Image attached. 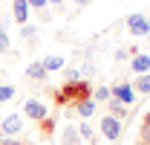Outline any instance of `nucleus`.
<instances>
[{"instance_id":"obj_4","label":"nucleus","mask_w":150,"mask_h":145,"mask_svg":"<svg viewBox=\"0 0 150 145\" xmlns=\"http://www.w3.org/2000/svg\"><path fill=\"white\" fill-rule=\"evenodd\" d=\"M23 113H26L29 119H35V122H43V119H46V105H43L40 99H26V102H23Z\"/></svg>"},{"instance_id":"obj_8","label":"nucleus","mask_w":150,"mask_h":145,"mask_svg":"<svg viewBox=\"0 0 150 145\" xmlns=\"http://www.w3.org/2000/svg\"><path fill=\"white\" fill-rule=\"evenodd\" d=\"M130 70L136 72V75H144V72H150V55L136 52V58L130 61Z\"/></svg>"},{"instance_id":"obj_14","label":"nucleus","mask_w":150,"mask_h":145,"mask_svg":"<svg viewBox=\"0 0 150 145\" xmlns=\"http://www.w3.org/2000/svg\"><path fill=\"white\" fill-rule=\"evenodd\" d=\"M133 90L150 96V72H144V75H136V81H133Z\"/></svg>"},{"instance_id":"obj_5","label":"nucleus","mask_w":150,"mask_h":145,"mask_svg":"<svg viewBox=\"0 0 150 145\" xmlns=\"http://www.w3.org/2000/svg\"><path fill=\"white\" fill-rule=\"evenodd\" d=\"M112 99H118V102H124V105L130 108L133 102H136V90H133V84H127V81L112 84Z\"/></svg>"},{"instance_id":"obj_23","label":"nucleus","mask_w":150,"mask_h":145,"mask_svg":"<svg viewBox=\"0 0 150 145\" xmlns=\"http://www.w3.org/2000/svg\"><path fill=\"white\" fill-rule=\"evenodd\" d=\"M0 145H26V142H20V139H12V136H3V139H0Z\"/></svg>"},{"instance_id":"obj_24","label":"nucleus","mask_w":150,"mask_h":145,"mask_svg":"<svg viewBox=\"0 0 150 145\" xmlns=\"http://www.w3.org/2000/svg\"><path fill=\"white\" fill-rule=\"evenodd\" d=\"M142 142L150 145V128H144V125H142Z\"/></svg>"},{"instance_id":"obj_25","label":"nucleus","mask_w":150,"mask_h":145,"mask_svg":"<svg viewBox=\"0 0 150 145\" xmlns=\"http://www.w3.org/2000/svg\"><path fill=\"white\" fill-rule=\"evenodd\" d=\"M90 3H93V0H75V6H78V9H87Z\"/></svg>"},{"instance_id":"obj_18","label":"nucleus","mask_w":150,"mask_h":145,"mask_svg":"<svg viewBox=\"0 0 150 145\" xmlns=\"http://www.w3.org/2000/svg\"><path fill=\"white\" fill-rule=\"evenodd\" d=\"M64 81H67V84H72V81H81V72L75 70V67H69V70H64Z\"/></svg>"},{"instance_id":"obj_16","label":"nucleus","mask_w":150,"mask_h":145,"mask_svg":"<svg viewBox=\"0 0 150 145\" xmlns=\"http://www.w3.org/2000/svg\"><path fill=\"white\" fill-rule=\"evenodd\" d=\"M15 84H0V105H3V102H12V99H15Z\"/></svg>"},{"instance_id":"obj_21","label":"nucleus","mask_w":150,"mask_h":145,"mask_svg":"<svg viewBox=\"0 0 150 145\" xmlns=\"http://www.w3.org/2000/svg\"><path fill=\"white\" fill-rule=\"evenodd\" d=\"M78 134H81V139H93V128L90 125H78Z\"/></svg>"},{"instance_id":"obj_9","label":"nucleus","mask_w":150,"mask_h":145,"mask_svg":"<svg viewBox=\"0 0 150 145\" xmlns=\"http://www.w3.org/2000/svg\"><path fill=\"white\" fill-rule=\"evenodd\" d=\"M46 75H49V72L43 70L40 61H32V64L26 67V78H29V81H46Z\"/></svg>"},{"instance_id":"obj_17","label":"nucleus","mask_w":150,"mask_h":145,"mask_svg":"<svg viewBox=\"0 0 150 145\" xmlns=\"http://www.w3.org/2000/svg\"><path fill=\"white\" fill-rule=\"evenodd\" d=\"M35 32H38V26H29V23H23V26H20V38H23V41H32Z\"/></svg>"},{"instance_id":"obj_10","label":"nucleus","mask_w":150,"mask_h":145,"mask_svg":"<svg viewBox=\"0 0 150 145\" xmlns=\"http://www.w3.org/2000/svg\"><path fill=\"white\" fill-rule=\"evenodd\" d=\"M81 142V134H78V125H67L64 134H61V145H78Z\"/></svg>"},{"instance_id":"obj_27","label":"nucleus","mask_w":150,"mask_h":145,"mask_svg":"<svg viewBox=\"0 0 150 145\" xmlns=\"http://www.w3.org/2000/svg\"><path fill=\"white\" fill-rule=\"evenodd\" d=\"M46 3H49V6H61L64 0H46Z\"/></svg>"},{"instance_id":"obj_13","label":"nucleus","mask_w":150,"mask_h":145,"mask_svg":"<svg viewBox=\"0 0 150 145\" xmlns=\"http://www.w3.org/2000/svg\"><path fill=\"white\" fill-rule=\"evenodd\" d=\"M107 105H110V116H115V119H127V113H130V108H127L124 102H118V99H110Z\"/></svg>"},{"instance_id":"obj_12","label":"nucleus","mask_w":150,"mask_h":145,"mask_svg":"<svg viewBox=\"0 0 150 145\" xmlns=\"http://www.w3.org/2000/svg\"><path fill=\"white\" fill-rule=\"evenodd\" d=\"M95 108H98V105H95L93 99H84V102H78V105H75V113H78L81 119H90V116L95 113Z\"/></svg>"},{"instance_id":"obj_22","label":"nucleus","mask_w":150,"mask_h":145,"mask_svg":"<svg viewBox=\"0 0 150 145\" xmlns=\"http://www.w3.org/2000/svg\"><path fill=\"white\" fill-rule=\"evenodd\" d=\"M52 125H55V119H49V116H46V119H43V128H40V131H43V134H52Z\"/></svg>"},{"instance_id":"obj_6","label":"nucleus","mask_w":150,"mask_h":145,"mask_svg":"<svg viewBox=\"0 0 150 145\" xmlns=\"http://www.w3.org/2000/svg\"><path fill=\"white\" fill-rule=\"evenodd\" d=\"M20 128H23V116L20 113H12V116H6L0 122V134L3 136H15V134H20Z\"/></svg>"},{"instance_id":"obj_11","label":"nucleus","mask_w":150,"mask_h":145,"mask_svg":"<svg viewBox=\"0 0 150 145\" xmlns=\"http://www.w3.org/2000/svg\"><path fill=\"white\" fill-rule=\"evenodd\" d=\"M40 64H43V70H46V72H55V70H61V67L67 64V58H64V55H46Z\"/></svg>"},{"instance_id":"obj_1","label":"nucleus","mask_w":150,"mask_h":145,"mask_svg":"<svg viewBox=\"0 0 150 145\" xmlns=\"http://www.w3.org/2000/svg\"><path fill=\"white\" fill-rule=\"evenodd\" d=\"M84 99H93V90L87 81H72V84H64L61 90L55 93V102L58 105H67V102H84Z\"/></svg>"},{"instance_id":"obj_15","label":"nucleus","mask_w":150,"mask_h":145,"mask_svg":"<svg viewBox=\"0 0 150 145\" xmlns=\"http://www.w3.org/2000/svg\"><path fill=\"white\" fill-rule=\"evenodd\" d=\"M110 99H112V87H104V84L93 93V102H95V105H98V102H110Z\"/></svg>"},{"instance_id":"obj_7","label":"nucleus","mask_w":150,"mask_h":145,"mask_svg":"<svg viewBox=\"0 0 150 145\" xmlns=\"http://www.w3.org/2000/svg\"><path fill=\"white\" fill-rule=\"evenodd\" d=\"M12 20L20 23V26L29 20V3L26 0H12Z\"/></svg>"},{"instance_id":"obj_20","label":"nucleus","mask_w":150,"mask_h":145,"mask_svg":"<svg viewBox=\"0 0 150 145\" xmlns=\"http://www.w3.org/2000/svg\"><path fill=\"white\" fill-rule=\"evenodd\" d=\"M26 3H29V9H35V12H43V9L49 6L46 0H26Z\"/></svg>"},{"instance_id":"obj_2","label":"nucleus","mask_w":150,"mask_h":145,"mask_svg":"<svg viewBox=\"0 0 150 145\" xmlns=\"http://www.w3.org/2000/svg\"><path fill=\"white\" fill-rule=\"evenodd\" d=\"M124 26H127V32H130V35H136V38H144V35H150V20L144 18V15H139V12L127 15Z\"/></svg>"},{"instance_id":"obj_3","label":"nucleus","mask_w":150,"mask_h":145,"mask_svg":"<svg viewBox=\"0 0 150 145\" xmlns=\"http://www.w3.org/2000/svg\"><path fill=\"white\" fill-rule=\"evenodd\" d=\"M101 134H104L110 142H118V139H121V134H124L121 119H115V116H110V113H107V116L101 119Z\"/></svg>"},{"instance_id":"obj_28","label":"nucleus","mask_w":150,"mask_h":145,"mask_svg":"<svg viewBox=\"0 0 150 145\" xmlns=\"http://www.w3.org/2000/svg\"><path fill=\"white\" fill-rule=\"evenodd\" d=\"M136 145H144V142H142V139H139V142H136Z\"/></svg>"},{"instance_id":"obj_26","label":"nucleus","mask_w":150,"mask_h":145,"mask_svg":"<svg viewBox=\"0 0 150 145\" xmlns=\"http://www.w3.org/2000/svg\"><path fill=\"white\" fill-rule=\"evenodd\" d=\"M144 128H150V110L144 113Z\"/></svg>"},{"instance_id":"obj_19","label":"nucleus","mask_w":150,"mask_h":145,"mask_svg":"<svg viewBox=\"0 0 150 145\" xmlns=\"http://www.w3.org/2000/svg\"><path fill=\"white\" fill-rule=\"evenodd\" d=\"M9 47H12V41H9V32H6V29L0 26V52H6Z\"/></svg>"}]
</instances>
